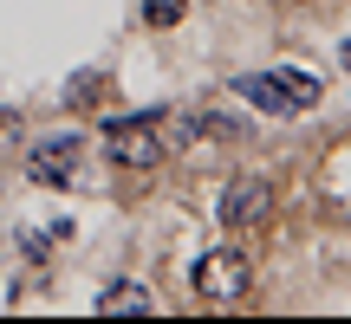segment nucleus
<instances>
[{
	"label": "nucleus",
	"instance_id": "obj_4",
	"mask_svg": "<svg viewBox=\"0 0 351 324\" xmlns=\"http://www.w3.org/2000/svg\"><path fill=\"white\" fill-rule=\"evenodd\" d=\"M221 227H261L267 214H274V182L267 175H234V182L221 188Z\"/></svg>",
	"mask_w": 351,
	"mask_h": 324
},
{
	"label": "nucleus",
	"instance_id": "obj_7",
	"mask_svg": "<svg viewBox=\"0 0 351 324\" xmlns=\"http://www.w3.org/2000/svg\"><path fill=\"white\" fill-rule=\"evenodd\" d=\"M182 13H189V0H143V20L150 26H176Z\"/></svg>",
	"mask_w": 351,
	"mask_h": 324
},
{
	"label": "nucleus",
	"instance_id": "obj_2",
	"mask_svg": "<svg viewBox=\"0 0 351 324\" xmlns=\"http://www.w3.org/2000/svg\"><path fill=\"white\" fill-rule=\"evenodd\" d=\"M195 292L208 305H234V299H247V286H254V266H247V253H234V247H215V253H202L195 260Z\"/></svg>",
	"mask_w": 351,
	"mask_h": 324
},
{
	"label": "nucleus",
	"instance_id": "obj_6",
	"mask_svg": "<svg viewBox=\"0 0 351 324\" xmlns=\"http://www.w3.org/2000/svg\"><path fill=\"white\" fill-rule=\"evenodd\" d=\"M98 312H104V318H150L156 299H150L143 279H111V286L98 292Z\"/></svg>",
	"mask_w": 351,
	"mask_h": 324
},
{
	"label": "nucleus",
	"instance_id": "obj_5",
	"mask_svg": "<svg viewBox=\"0 0 351 324\" xmlns=\"http://www.w3.org/2000/svg\"><path fill=\"white\" fill-rule=\"evenodd\" d=\"M78 150H85V137H46L33 156H26V175L46 182V188H65L78 175Z\"/></svg>",
	"mask_w": 351,
	"mask_h": 324
},
{
	"label": "nucleus",
	"instance_id": "obj_3",
	"mask_svg": "<svg viewBox=\"0 0 351 324\" xmlns=\"http://www.w3.org/2000/svg\"><path fill=\"white\" fill-rule=\"evenodd\" d=\"M156 111H143V117H111L104 124V156L111 162H124V169H156L169 150H163V137H156Z\"/></svg>",
	"mask_w": 351,
	"mask_h": 324
},
{
	"label": "nucleus",
	"instance_id": "obj_1",
	"mask_svg": "<svg viewBox=\"0 0 351 324\" xmlns=\"http://www.w3.org/2000/svg\"><path fill=\"white\" fill-rule=\"evenodd\" d=\"M234 98H247L254 111H267V117H300V111H313L319 98H326V85H319V72H241L234 78Z\"/></svg>",
	"mask_w": 351,
	"mask_h": 324
}]
</instances>
